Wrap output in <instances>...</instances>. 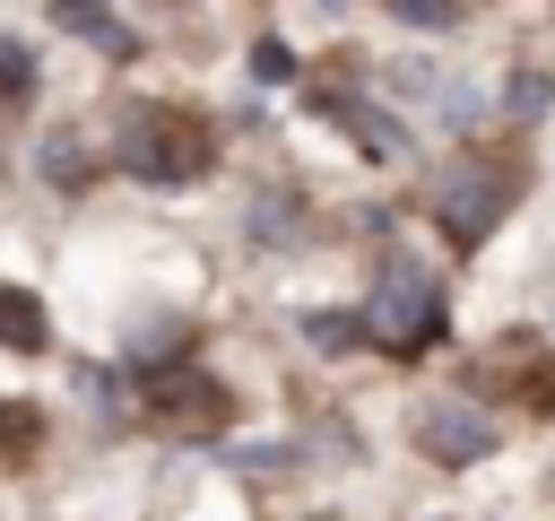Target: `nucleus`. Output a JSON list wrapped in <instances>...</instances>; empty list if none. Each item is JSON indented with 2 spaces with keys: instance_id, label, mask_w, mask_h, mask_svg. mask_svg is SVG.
<instances>
[{
  "instance_id": "nucleus-3",
  "label": "nucleus",
  "mask_w": 555,
  "mask_h": 521,
  "mask_svg": "<svg viewBox=\"0 0 555 521\" xmlns=\"http://www.w3.org/2000/svg\"><path fill=\"white\" fill-rule=\"evenodd\" d=\"M121 165L139 182H191V174H208V130L165 113V104H147V113L121 122Z\"/></svg>"
},
{
  "instance_id": "nucleus-8",
  "label": "nucleus",
  "mask_w": 555,
  "mask_h": 521,
  "mask_svg": "<svg viewBox=\"0 0 555 521\" xmlns=\"http://www.w3.org/2000/svg\"><path fill=\"white\" fill-rule=\"evenodd\" d=\"M494 365H503V382H512V391H529V408H555V365H546L538 347H520V339H512V347H494Z\"/></svg>"
},
{
  "instance_id": "nucleus-6",
  "label": "nucleus",
  "mask_w": 555,
  "mask_h": 521,
  "mask_svg": "<svg viewBox=\"0 0 555 521\" xmlns=\"http://www.w3.org/2000/svg\"><path fill=\"white\" fill-rule=\"evenodd\" d=\"M321 113H330V122H347L382 165H399V156H408V130H399L390 113H373V104H356V96H321Z\"/></svg>"
},
{
  "instance_id": "nucleus-16",
  "label": "nucleus",
  "mask_w": 555,
  "mask_h": 521,
  "mask_svg": "<svg viewBox=\"0 0 555 521\" xmlns=\"http://www.w3.org/2000/svg\"><path fill=\"white\" fill-rule=\"evenodd\" d=\"M408 26H451V0H399Z\"/></svg>"
},
{
  "instance_id": "nucleus-14",
  "label": "nucleus",
  "mask_w": 555,
  "mask_h": 521,
  "mask_svg": "<svg viewBox=\"0 0 555 521\" xmlns=\"http://www.w3.org/2000/svg\"><path fill=\"white\" fill-rule=\"evenodd\" d=\"M35 425H43L35 408H17V399L0 408V443H9V452H26V443H35Z\"/></svg>"
},
{
  "instance_id": "nucleus-15",
  "label": "nucleus",
  "mask_w": 555,
  "mask_h": 521,
  "mask_svg": "<svg viewBox=\"0 0 555 521\" xmlns=\"http://www.w3.org/2000/svg\"><path fill=\"white\" fill-rule=\"evenodd\" d=\"M251 69H260V78H295V52H286V43H251Z\"/></svg>"
},
{
  "instance_id": "nucleus-4",
  "label": "nucleus",
  "mask_w": 555,
  "mask_h": 521,
  "mask_svg": "<svg viewBox=\"0 0 555 521\" xmlns=\"http://www.w3.org/2000/svg\"><path fill=\"white\" fill-rule=\"evenodd\" d=\"M416 443H425L434 460L468 469V460H486V452H494V417H486V408H468V399H434V408H416Z\"/></svg>"
},
{
  "instance_id": "nucleus-7",
  "label": "nucleus",
  "mask_w": 555,
  "mask_h": 521,
  "mask_svg": "<svg viewBox=\"0 0 555 521\" xmlns=\"http://www.w3.org/2000/svg\"><path fill=\"white\" fill-rule=\"evenodd\" d=\"M52 339V321H43V304L26 295V287H0V347H17V356H35Z\"/></svg>"
},
{
  "instance_id": "nucleus-12",
  "label": "nucleus",
  "mask_w": 555,
  "mask_h": 521,
  "mask_svg": "<svg viewBox=\"0 0 555 521\" xmlns=\"http://www.w3.org/2000/svg\"><path fill=\"white\" fill-rule=\"evenodd\" d=\"M503 104H512L520 122H538V113H546V78H538V69H529V78H512V96H503Z\"/></svg>"
},
{
  "instance_id": "nucleus-10",
  "label": "nucleus",
  "mask_w": 555,
  "mask_h": 521,
  "mask_svg": "<svg viewBox=\"0 0 555 521\" xmlns=\"http://www.w3.org/2000/svg\"><path fill=\"white\" fill-rule=\"evenodd\" d=\"M35 96V52L17 35H0V104H26Z\"/></svg>"
},
{
  "instance_id": "nucleus-13",
  "label": "nucleus",
  "mask_w": 555,
  "mask_h": 521,
  "mask_svg": "<svg viewBox=\"0 0 555 521\" xmlns=\"http://www.w3.org/2000/svg\"><path fill=\"white\" fill-rule=\"evenodd\" d=\"M312 339H321V347H356L364 321H347V313H312Z\"/></svg>"
},
{
  "instance_id": "nucleus-2",
  "label": "nucleus",
  "mask_w": 555,
  "mask_h": 521,
  "mask_svg": "<svg viewBox=\"0 0 555 521\" xmlns=\"http://www.w3.org/2000/svg\"><path fill=\"white\" fill-rule=\"evenodd\" d=\"M442 330V287H434V269H416V260H382V278H373V295H364V339H382V347H425Z\"/></svg>"
},
{
  "instance_id": "nucleus-9",
  "label": "nucleus",
  "mask_w": 555,
  "mask_h": 521,
  "mask_svg": "<svg viewBox=\"0 0 555 521\" xmlns=\"http://www.w3.org/2000/svg\"><path fill=\"white\" fill-rule=\"evenodd\" d=\"M52 26H61V35H87V43H104L113 61L130 52V35H121V26L104 17V0H52Z\"/></svg>"
},
{
  "instance_id": "nucleus-5",
  "label": "nucleus",
  "mask_w": 555,
  "mask_h": 521,
  "mask_svg": "<svg viewBox=\"0 0 555 521\" xmlns=\"http://www.w3.org/2000/svg\"><path fill=\"white\" fill-rule=\"evenodd\" d=\"M147 408L156 417H173V425H217L225 417V391L208 382V373H191V365H147Z\"/></svg>"
},
{
  "instance_id": "nucleus-1",
  "label": "nucleus",
  "mask_w": 555,
  "mask_h": 521,
  "mask_svg": "<svg viewBox=\"0 0 555 521\" xmlns=\"http://www.w3.org/2000/svg\"><path fill=\"white\" fill-rule=\"evenodd\" d=\"M529 174L512 165V156H460L451 174H442V191H434V217H442V234L468 252V243H486L494 226H503V208H512V191H520Z\"/></svg>"
},
{
  "instance_id": "nucleus-11",
  "label": "nucleus",
  "mask_w": 555,
  "mask_h": 521,
  "mask_svg": "<svg viewBox=\"0 0 555 521\" xmlns=\"http://www.w3.org/2000/svg\"><path fill=\"white\" fill-rule=\"evenodd\" d=\"M43 182H87V148H78L69 130L43 139Z\"/></svg>"
}]
</instances>
